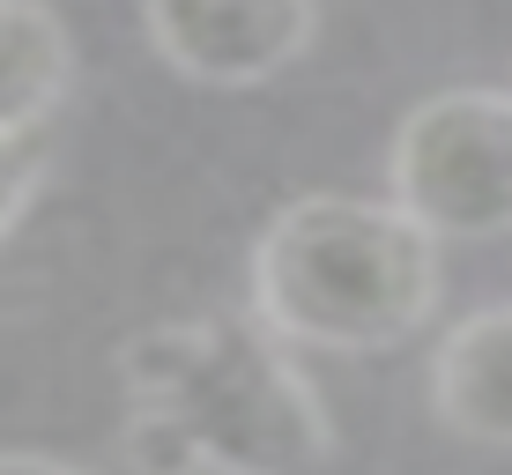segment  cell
Segmentation results:
<instances>
[{
    "mask_svg": "<svg viewBox=\"0 0 512 475\" xmlns=\"http://www.w3.org/2000/svg\"><path fill=\"white\" fill-rule=\"evenodd\" d=\"M297 342L260 312H193L127 334V446L149 475H312L334 461V416Z\"/></svg>",
    "mask_w": 512,
    "mask_h": 475,
    "instance_id": "6da1fadb",
    "label": "cell"
},
{
    "mask_svg": "<svg viewBox=\"0 0 512 475\" xmlns=\"http://www.w3.org/2000/svg\"><path fill=\"white\" fill-rule=\"evenodd\" d=\"M253 312L320 357L401 349L438 312V238L394 193H305L253 238Z\"/></svg>",
    "mask_w": 512,
    "mask_h": 475,
    "instance_id": "7a4b0ae2",
    "label": "cell"
},
{
    "mask_svg": "<svg viewBox=\"0 0 512 475\" xmlns=\"http://www.w3.org/2000/svg\"><path fill=\"white\" fill-rule=\"evenodd\" d=\"M386 193L438 245L512 238V90H438L394 127Z\"/></svg>",
    "mask_w": 512,
    "mask_h": 475,
    "instance_id": "3957f363",
    "label": "cell"
},
{
    "mask_svg": "<svg viewBox=\"0 0 512 475\" xmlns=\"http://www.w3.org/2000/svg\"><path fill=\"white\" fill-rule=\"evenodd\" d=\"M149 52L201 90H253L297 67L320 30V0H141Z\"/></svg>",
    "mask_w": 512,
    "mask_h": 475,
    "instance_id": "277c9868",
    "label": "cell"
},
{
    "mask_svg": "<svg viewBox=\"0 0 512 475\" xmlns=\"http://www.w3.org/2000/svg\"><path fill=\"white\" fill-rule=\"evenodd\" d=\"M431 409L475 446H512V305H483L446 327L431 357Z\"/></svg>",
    "mask_w": 512,
    "mask_h": 475,
    "instance_id": "5b68a950",
    "label": "cell"
},
{
    "mask_svg": "<svg viewBox=\"0 0 512 475\" xmlns=\"http://www.w3.org/2000/svg\"><path fill=\"white\" fill-rule=\"evenodd\" d=\"M75 90V38L45 0H0V134H30Z\"/></svg>",
    "mask_w": 512,
    "mask_h": 475,
    "instance_id": "8992f818",
    "label": "cell"
},
{
    "mask_svg": "<svg viewBox=\"0 0 512 475\" xmlns=\"http://www.w3.org/2000/svg\"><path fill=\"white\" fill-rule=\"evenodd\" d=\"M38 156H30V134H0V245L8 231L30 216V201H38Z\"/></svg>",
    "mask_w": 512,
    "mask_h": 475,
    "instance_id": "52a82bcc",
    "label": "cell"
},
{
    "mask_svg": "<svg viewBox=\"0 0 512 475\" xmlns=\"http://www.w3.org/2000/svg\"><path fill=\"white\" fill-rule=\"evenodd\" d=\"M0 475H90V468L60 461V453H23V446H8V453H0Z\"/></svg>",
    "mask_w": 512,
    "mask_h": 475,
    "instance_id": "ba28073f",
    "label": "cell"
}]
</instances>
